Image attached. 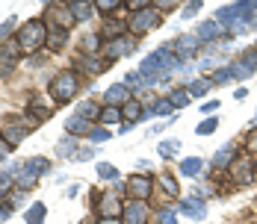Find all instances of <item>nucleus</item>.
<instances>
[{
  "label": "nucleus",
  "instance_id": "obj_57",
  "mask_svg": "<svg viewBox=\"0 0 257 224\" xmlns=\"http://www.w3.org/2000/svg\"><path fill=\"white\" fill-rule=\"evenodd\" d=\"M12 145H9V142H6V139H3V136H0V162H6V159H9V153H12Z\"/></svg>",
  "mask_w": 257,
  "mask_h": 224
},
{
  "label": "nucleus",
  "instance_id": "obj_12",
  "mask_svg": "<svg viewBox=\"0 0 257 224\" xmlns=\"http://www.w3.org/2000/svg\"><path fill=\"white\" fill-rule=\"evenodd\" d=\"M151 206L148 200H124V209H121V224H151Z\"/></svg>",
  "mask_w": 257,
  "mask_h": 224
},
{
  "label": "nucleus",
  "instance_id": "obj_62",
  "mask_svg": "<svg viewBox=\"0 0 257 224\" xmlns=\"http://www.w3.org/2000/svg\"><path fill=\"white\" fill-rule=\"evenodd\" d=\"M95 224H121V218H95Z\"/></svg>",
  "mask_w": 257,
  "mask_h": 224
},
{
  "label": "nucleus",
  "instance_id": "obj_24",
  "mask_svg": "<svg viewBox=\"0 0 257 224\" xmlns=\"http://www.w3.org/2000/svg\"><path fill=\"white\" fill-rule=\"evenodd\" d=\"M77 150H80V139L77 136H68V133H65V136L56 142V156H59V159H74Z\"/></svg>",
  "mask_w": 257,
  "mask_h": 224
},
{
  "label": "nucleus",
  "instance_id": "obj_32",
  "mask_svg": "<svg viewBox=\"0 0 257 224\" xmlns=\"http://www.w3.org/2000/svg\"><path fill=\"white\" fill-rule=\"evenodd\" d=\"M178 153H180V139H163V142L157 145V156H160L163 162L175 159Z\"/></svg>",
  "mask_w": 257,
  "mask_h": 224
},
{
  "label": "nucleus",
  "instance_id": "obj_19",
  "mask_svg": "<svg viewBox=\"0 0 257 224\" xmlns=\"http://www.w3.org/2000/svg\"><path fill=\"white\" fill-rule=\"evenodd\" d=\"M204 168H207V162L201 156H183L178 165V171L183 177H189V180H204Z\"/></svg>",
  "mask_w": 257,
  "mask_h": 224
},
{
  "label": "nucleus",
  "instance_id": "obj_8",
  "mask_svg": "<svg viewBox=\"0 0 257 224\" xmlns=\"http://www.w3.org/2000/svg\"><path fill=\"white\" fill-rule=\"evenodd\" d=\"M169 48L175 50V56H178L180 62H192L198 53H201V42H198V36L195 33H180V36H175L172 42H169Z\"/></svg>",
  "mask_w": 257,
  "mask_h": 224
},
{
  "label": "nucleus",
  "instance_id": "obj_51",
  "mask_svg": "<svg viewBox=\"0 0 257 224\" xmlns=\"http://www.w3.org/2000/svg\"><path fill=\"white\" fill-rule=\"evenodd\" d=\"M3 50H6V56H9V59H15V62H18V56H24V53H21V45H18L15 39H12V42H6Z\"/></svg>",
  "mask_w": 257,
  "mask_h": 224
},
{
  "label": "nucleus",
  "instance_id": "obj_64",
  "mask_svg": "<svg viewBox=\"0 0 257 224\" xmlns=\"http://www.w3.org/2000/svg\"><path fill=\"white\" fill-rule=\"evenodd\" d=\"M251 130H257V112L251 115Z\"/></svg>",
  "mask_w": 257,
  "mask_h": 224
},
{
  "label": "nucleus",
  "instance_id": "obj_30",
  "mask_svg": "<svg viewBox=\"0 0 257 224\" xmlns=\"http://www.w3.org/2000/svg\"><path fill=\"white\" fill-rule=\"evenodd\" d=\"M39 186V177L33 174V171H27L24 165L15 171V189H21V192H33Z\"/></svg>",
  "mask_w": 257,
  "mask_h": 224
},
{
  "label": "nucleus",
  "instance_id": "obj_59",
  "mask_svg": "<svg viewBox=\"0 0 257 224\" xmlns=\"http://www.w3.org/2000/svg\"><path fill=\"white\" fill-rule=\"evenodd\" d=\"M101 198H103V192H101V189H92V192H89V206H92V209H98Z\"/></svg>",
  "mask_w": 257,
  "mask_h": 224
},
{
  "label": "nucleus",
  "instance_id": "obj_44",
  "mask_svg": "<svg viewBox=\"0 0 257 224\" xmlns=\"http://www.w3.org/2000/svg\"><path fill=\"white\" fill-rule=\"evenodd\" d=\"M216 130H219V118H216V115H210V118H204L201 124L195 127V133H198V136H213Z\"/></svg>",
  "mask_w": 257,
  "mask_h": 224
},
{
  "label": "nucleus",
  "instance_id": "obj_37",
  "mask_svg": "<svg viewBox=\"0 0 257 224\" xmlns=\"http://www.w3.org/2000/svg\"><path fill=\"white\" fill-rule=\"evenodd\" d=\"M121 6H124V0H95V9L101 12L103 18H112Z\"/></svg>",
  "mask_w": 257,
  "mask_h": 224
},
{
  "label": "nucleus",
  "instance_id": "obj_11",
  "mask_svg": "<svg viewBox=\"0 0 257 224\" xmlns=\"http://www.w3.org/2000/svg\"><path fill=\"white\" fill-rule=\"evenodd\" d=\"M112 62L106 56H86V53H74V71L80 77H98L109 68Z\"/></svg>",
  "mask_w": 257,
  "mask_h": 224
},
{
  "label": "nucleus",
  "instance_id": "obj_3",
  "mask_svg": "<svg viewBox=\"0 0 257 224\" xmlns=\"http://www.w3.org/2000/svg\"><path fill=\"white\" fill-rule=\"evenodd\" d=\"M163 12L154 9V3L148 6V9H142V12H133L127 18V33L130 36H136V39H142V36H148V33H154L157 27L163 24Z\"/></svg>",
  "mask_w": 257,
  "mask_h": 224
},
{
  "label": "nucleus",
  "instance_id": "obj_34",
  "mask_svg": "<svg viewBox=\"0 0 257 224\" xmlns=\"http://www.w3.org/2000/svg\"><path fill=\"white\" fill-rule=\"evenodd\" d=\"M231 68H233V80H239V83H245V80H251V77L257 74L254 68H251L245 59H239V56L231 62Z\"/></svg>",
  "mask_w": 257,
  "mask_h": 224
},
{
  "label": "nucleus",
  "instance_id": "obj_56",
  "mask_svg": "<svg viewBox=\"0 0 257 224\" xmlns=\"http://www.w3.org/2000/svg\"><path fill=\"white\" fill-rule=\"evenodd\" d=\"M219 106H222V100H207V103H201V112H204V115H216Z\"/></svg>",
  "mask_w": 257,
  "mask_h": 224
},
{
  "label": "nucleus",
  "instance_id": "obj_6",
  "mask_svg": "<svg viewBox=\"0 0 257 224\" xmlns=\"http://www.w3.org/2000/svg\"><path fill=\"white\" fill-rule=\"evenodd\" d=\"M124 183H127V198H133V200H151L154 198L157 180L148 174V171H136V174H130Z\"/></svg>",
  "mask_w": 257,
  "mask_h": 224
},
{
  "label": "nucleus",
  "instance_id": "obj_49",
  "mask_svg": "<svg viewBox=\"0 0 257 224\" xmlns=\"http://www.w3.org/2000/svg\"><path fill=\"white\" fill-rule=\"evenodd\" d=\"M151 6V0H124V9H127L130 15L133 12H142V9H148Z\"/></svg>",
  "mask_w": 257,
  "mask_h": 224
},
{
  "label": "nucleus",
  "instance_id": "obj_52",
  "mask_svg": "<svg viewBox=\"0 0 257 224\" xmlns=\"http://www.w3.org/2000/svg\"><path fill=\"white\" fill-rule=\"evenodd\" d=\"M151 3H154V9H160L163 15H166V12H172L175 6H183V3H178V0H151Z\"/></svg>",
  "mask_w": 257,
  "mask_h": 224
},
{
  "label": "nucleus",
  "instance_id": "obj_35",
  "mask_svg": "<svg viewBox=\"0 0 257 224\" xmlns=\"http://www.w3.org/2000/svg\"><path fill=\"white\" fill-rule=\"evenodd\" d=\"M210 80H213V86H228V83H233V68H231V62L219 65V68L210 74Z\"/></svg>",
  "mask_w": 257,
  "mask_h": 224
},
{
  "label": "nucleus",
  "instance_id": "obj_31",
  "mask_svg": "<svg viewBox=\"0 0 257 224\" xmlns=\"http://www.w3.org/2000/svg\"><path fill=\"white\" fill-rule=\"evenodd\" d=\"M121 118H124L127 124H142V103H139V98L127 100V103L121 106Z\"/></svg>",
  "mask_w": 257,
  "mask_h": 224
},
{
  "label": "nucleus",
  "instance_id": "obj_13",
  "mask_svg": "<svg viewBox=\"0 0 257 224\" xmlns=\"http://www.w3.org/2000/svg\"><path fill=\"white\" fill-rule=\"evenodd\" d=\"M178 215H186L192 221H204L207 218V200L195 198V195H186L178 200Z\"/></svg>",
  "mask_w": 257,
  "mask_h": 224
},
{
  "label": "nucleus",
  "instance_id": "obj_25",
  "mask_svg": "<svg viewBox=\"0 0 257 224\" xmlns=\"http://www.w3.org/2000/svg\"><path fill=\"white\" fill-rule=\"evenodd\" d=\"M101 109H103V103H101V100L86 98V100H80V103H77L74 115H83V118H89V121H95V124H98V115H101Z\"/></svg>",
  "mask_w": 257,
  "mask_h": 224
},
{
  "label": "nucleus",
  "instance_id": "obj_61",
  "mask_svg": "<svg viewBox=\"0 0 257 224\" xmlns=\"http://www.w3.org/2000/svg\"><path fill=\"white\" fill-rule=\"evenodd\" d=\"M133 127H136V124H127V121H124V124L118 127V136H127V133L133 130Z\"/></svg>",
  "mask_w": 257,
  "mask_h": 224
},
{
  "label": "nucleus",
  "instance_id": "obj_43",
  "mask_svg": "<svg viewBox=\"0 0 257 224\" xmlns=\"http://www.w3.org/2000/svg\"><path fill=\"white\" fill-rule=\"evenodd\" d=\"M15 74V59H9L6 56V50L0 48V80H6V77Z\"/></svg>",
  "mask_w": 257,
  "mask_h": 224
},
{
  "label": "nucleus",
  "instance_id": "obj_48",
  "mask_svg": "<svg viewBox=\"0 0 257 224\" xmlns=\"http://www.w3.org/2000/svg\"><path fill=\"white\" fill-rule=\"evenodd\" d=\"M216 68H219V59H216V56H201V59H198V71H210V74H213Z\"/></svg>",
  "mask_w": 257,
  "mask_h": 224
},
{
  "label": "nucleus",
  "instance_id": "obj_50",
  "mask_svg": "<svg viewBox=\"0 0 257 224\" xmlns=\"http://www.w3.org/2000/svg\"><path fill=\"white\" fill-rule=\"evenodd\" d=\"M95 153H98V148H95V145H89V148H80L77 156H74V162H89V159H95Z\"/></svg>",
  "mask_w": 257,
  "mask_h": 224
},
{
  "label": "nucleus",
  "instance_id": "obj_28",
  "mask_svg": "<svg viewBox=\"0 0 257 224\" xmlns=\"http://www.w3.org/2000/svg\"><path fill=\"white\" fill-rule=\"evenodd\" d=\"M166 100H169V103H172V106H175V112H178V109H186V106H189V92H186V86H172V89H169V92H166Z\"/></svg>",
  "mask_w": 257,
  "mask_h": 224
},
{
  "label": "nucleus",
  "instance_id": "obj_54",
  "mask_svg": "<svg viewBox=\"0 0 257 224\" xmlns=\"http://www.w3.org/2000/svg\"><path fill=\"white\" fill-rule=\"evenodd\" d=\"M12 212H15V209H12V203H9L6 198H0V224L9 221V218H12Z\"/></svg>",
  "mask_w": 257,
  "mask_h": 224
},
{
  "label": "nucleus",
  "instance_id": "obj_46",
  "mask_svg": "<svg viewBox=\"0 0 257 224\" xmlns=\"http://www.w3.org/2000/svg\"><path fill=\"white\" fill-rule=\"evenodd\" d=\"M242 153H248L251 159L257 156V130H248V136H245V145H242Z\"/></svg>",
  "mask_w": 257,
  "mask_h": 224
},
{
  "label": "nucleus",
  "instance_id": "obj_26",
  "mask_svg": "<svg viewBox=\"0 0 257 224\" xmlns=\"http://www.w3.org/2000/svg\"><path fill=\"white\" fill-rule=\"evenodd\" d=\"M21 165H24L27 171H33L36 177H42V174H51V168H53V162L48 159V156H27V159L21 162Z\"/></svg>",
  "mask_w": 257,
  "mask_h": 224
},
{
  "label": "nucleus",
  "instance_id": "obj_23",
  "mask_svg": "<svg viewBox=\"0 0 257 224\" xmlns=\"http://www.w3.org/2000/svg\"><path fill=\"white\" fill-rule=\"evenodd\" d=\"M127 33V21H121V18H106L101 27V39L103 42H112V39H118V36H124Z\"/></svg>",
  "mask_w": 257,
  "mask_h": 224
},
{
  "label": "nucleus",
  "instance_id": "obj_20",
  "mask_svg": "<svg viewBox=\"0 0 257 224\" xmlns=\"http://www.w3.org/2000/svg\"><path fill=\"white\" fill-rule=\"evenodd\" d=\"M157 186L163 189V195L169 200H180V180L175 177V171H160L157 174Z\"/></svg>",
  "mask_w": 257,
  "mask_h": 224
},
{
  "label": "nucleus",
  "instance_id": "obj_5",
  "mask_svg": "<svg viewBox=\"0 0 257 224\" xmlns=\"http://www.w3.org/2000/svg\"><path fill=\"white\" fill-rule=\"evenodd\" d=\"M242 153V148L236 145V142H225L222 148L213 153V159H210V171H204V177H213V174H225L228 168H231L233 162H236V156Z\"/></svg>",
  "mask_w": 257,
  "mask_h": 224
},
{
  "label": "nucleus",
  "instance_id": "obj_27",
  "mask_svg": "<svg viewBox=\"0 0 257 224\" xmlns=\"http://www.w3.org/2000/svg\"><path fill=\"white\" fill-rule=\"evenodd\" d=\"M45 218H48V206H45V200H33V203L24 209V221L27 224H45Z\"/></svg>",
  "mask_w": 257,
  "mask_h": 224
},
{
  "label": "nucleus",
  "instance_id": "obj_58",
  "mask_svg": "<svg viewBox=\"0 0 257 224\" xmlns=\"http://www.w3.org/2000/svg\"><path fill=\"white\" fill-rule=\"evenodd\" d=\"M45 62H48V53H39V56H30V62H27V65H30V68H42Z\"/></svg>",
  "mask_w": 257,
  "mask_h": 224
},
{
  "label": "nucleus",
  "instance_id": "obj_1",
  "mask_svg": "<svg viewBox=\"0 0 257 224\" xmlns=\"http://www.w3.org/2000/svg\"><path fill=\"white\" fill-rule=\"evenodd\" d=\"M80 89H83V77H80L74 68H65V71H56V74L51 77V83H48V98H51L56 106H62V103H68V100L77 98Z\"/></svg>",
  "mask_w": 257,
  "mask_h": 224
},
{
  "label": "nucleus",
  "instance_id": "obj_60",
  "mask_svg": "<svg viewBox=\"0 0 257 224\" xmlns=\"http://www.w3.org/2000/svg\"><path fill=\"white\" fill-rule=\"evenodd\" d=\"M245 98H248V89H245V86H239V89L233 92V100H245Z\"/></svg>",
  "mask_w": 257,
  "mask_h": 224
},
{
  "label": "nucleus",
  "instance_id": "obj_16",
  "mask_svg": "<svg viewBox=\"0 0 257 224\" xmlns=\"http://www.w3.org/2000/svg\"><path fill=\"white\" fill-rule=\"evenodd\" d=\"M225 33H228V30H222V27L216 24L213 18L201 21V24H198V30H195L198 42H201V45H207V48H210V45H219V42L225 39Z\"/></svg>",
  "mask_w": 257,
  "mask_h": 224
},
{
  "label": "nucleus",
  "instance_id": "obj_36",
  "mask_svg": "<svg viewBox=\"0 0 257 224\" xmlns=\"http://www.w3.org/2000/svg\"><path fill=\"white\" fill-rule=\"evenodd\" d=\"M15 27H18V18H15V15H9V18L0 24V48H3L6 42H12V39H15V33H18Z\"/></svg>",
  "mask_w": 257,
  "mask_h": 224
},
{
  "label": "nucleus",
  "instance_id": "obj_7",
  "mask_svg": "<svg viewBox=\"0 0 257 224\" xmlns=\"http://www.w3.org/2000/svg\"><path fill=\"white\" fill-rule=\"evenodd\" d=\"M139 42L142 39H136V36H118V39H112V42H106L103 45V56L109 59V62H115V59H124V56H133V53H139Z\"/></svg>",
  "mask_w": 257,
  "mask_h": 224
},
{
  "label": "nucleus",
  "instance_id": "obj_18",
  "mask_svg": "<svg viewBox=\"0 0 257 224\" xmlns=\"http://www.w3.org/2000/svg\"><path fill=\"white\" fill-rule=\"evenodd\" d=\"M71 42V30H59V27H48V42H45V50L48 53H62Z\"/></svg>",
  "mask_w": 257,
  "mask_h": 224
},
{
  "label": "nucleus",
  "instance_id": "obj_47",
  "mask_svg": "<svg viewBox=\"0 0 257 224\" xmlns=\"http://www.w3.org/2000/svg\"><path fill=\"white\" fill-rule=\"evenodd\" d=\"M6 200L12 203V209H18V206H24V203H27V192H21V189H12Z\"/></svg>",
  "mask_w": 257,
  "mask_h": 224
},
{
  "label": "nucleus",
  "instance_id": "obj_10",
  "mask_svg": "<svg viewBox=\"0 0 257 224\" xmlns=\"http://www.w3.org/2000/svg\"><path fill=\"white\" fill-rule=\"evenodd\" d=\"M42 21L48 27H59V30H74V18L68 3H45V15Z\"/></svg>",
  "mask_w": 257,
  "mask_h": 224
},
{
  "label": "nucleus",
  "instance_id": "obj_17",
  "mask_svg": "<svg viewBox=\"0 0 257 224\" xmlns=\"http://www.w3.org/2000/svg\"><path fill=\"white\" fill-rule=\"evenodd\" d=\"M68 9H71L74 24H86V21H92V18L98 15L95 0H68Z\"/></svg>",
  "mask_w": 257,
  "mask_h": 224
},
{
  "label": "nucleus",
  "instance_id": "obj_41",
  "mask_svg": "<svg viewBox=\"0 0 257 224\" xmlns=\"http://www.w3.org/2000/svg\"><path fill=\"white\" fill-rule=\"evenodd\" d=\"M154 215L157 224H178V206H160Z\"/></svg>",
  "mask_w": 257,
  "mask_h": 224
},
{
  "label": "nucleus",
  "instance_id": "obj_9",
  "mask_svg": "<svg viewBox=\"0 0 257 224\" xmlns=\"http://www.w3.org/2000/svg\"><path fill=\"white\" fill-rule=\"evenodd\" d=\"M228 177H231L233 186H248V183H254V177H257V162L248 153H239L236 162L228 168Z\"/></svg>",
  "mask_w": 257,
  "mask_h": 224
},
{
  "label": "nucleus",
  "instance_id": "obj_29",
  "mask_svg": "<svg viewBox=\"0 0 257 224\" xmlns=\"http://www.w3.org/2000/svg\"><path fill=\"white\" fill-rule=\"evenodd\" d=\"M186 86V92H189V98H204L207 92L213 89V80L210 77H192L189 83H183Z\"/></svg>",
  "mask_w": 257,
  "mask_h": 224
},
{
  "label": "nucleus",
  "instance_id": "obj_14",
  "mask_svg": "<svg viewBox=\"0 0 257 224\" xmlns=\"http://www.w3.org/2000/svg\"><path fill=\"white\" fill-rule=\"evenodd\" d=\"M121 209H124V198H121V195L103 192V198H101V203H98V209H95V215H98V218H121Z\"/></svg>",
  "mask_w": 257,
  "mask_h": 224
},
{
  "label": "nucleus",
  "instance_id": "obj_53",
  "mask_svg": "<svg viewBox=\"0 0 257 224\" xmlns=\"http://www.w3.org/2000/svg\"><path fill=\"white\" fill-rule=\"evenodd\" d=\"M239 59H245V62L257 71V45H254V48H245L242 53H239Z\"/></svg>",
  "mask_w": 257,
  "mask_h": 224
},
{
  "label": "nucleus",
  "instance_id": "obj_40",
  "mask_svg": "<svg viewBox=\"0 0 257 224\" xmlns=\"http://www.w3.org/2000/svg\"><path fill=\"white\" fill-rule=\"evenodd\" d=\"M12 189H15V171L6 168V171H0V198H9Z\"/></svg>",
  "mask_w": 257,
  "mask_h": 224
},
{
  "label": "nucleus",
  "instance_id": "obj_2",
  "mask_svg": "<svg viewBox=\"0 0 257 224\" xmlns=\"http://www.w3.org/2000/svg\"><path fill=\"white\" fill-rule=\"evenodd\" d=\"M15 42L21 45V53L24 56L39 53V50L45 48V42H48V24L42 18H30V21H24V24L18 27Z\"/></svg>",
  "mask_w": 257,
  "mask_h": 224
},
{
  "label": "nucleus",
  "instance_id": "obj_21",
  "mask_svg": "<svg viewBox=\"0 0 257 224\" xmlns=\"http://www.w3.org/2000/svg\"><path fill=\"white\" fill-rule=\"evenodd\" d=\"M27 133H30V130H27V124H21V121H6V124L0 127V136H3L12 148H18V145L24 142Z\"/></svg>",
  "mask_w": 257,
  "mask_h": 224
},
{
  "label": "nucleus",
  "instance_id": "obj_38",
  "mask_svg": "<svg viewBox=\"0 0 257 224\" xmlns=\"http://www.w3.org/2000/svg\"><path fill=\"white\" fill-rule=\"evenodd\" d=\"M95 171H98V177L106 180V183H118V177H121V171H118L112 162H98V168H95Z\"/></svg>",
  "mask_w": 257,
  "mask_h": 224
},
{
  "label": "nucleus",
  "instance_id": "obj_15",
  "mask_svg": "<svg viewBox=\"0 0 257 224\" xmlns=\"http://www.w3.org/2000/svg\"><path fill=\"white\" fill-rule=\"evenodd\" d=\"M133 98H136V95L130 92L127 86H124V80H121V83H112V86L103 92L101 103H103V106H118V109H121V106H124L127 100H133Z\"/></svg>",
  "mask_w": 257,
  "mask_h": 224
},
{
  "label": "nucleus",
  "instance_id": "obj_22",
  "mask_svg": "<svg viewBox=\"0 0 257 224\" xmlns=\"http://www.w3.org/2000/svg\"><path fill=\"white\" fill-rule=\"evenodd\" d=\"M92 127H95V121H89V118H83V115H68L65 133H68V136H77V139H86V136L92 133Z\"/></svg>",
  "mask_w": 257,
  "mask_h": 224
},
{
  "label": "nucleus",
  "instance_id": "obj_39",
  "mask_svg": "<svg viewBox=\"0 0 257 224\" xmlns=\"http://www.w3.org/2000/svg\"><path fill=\"white\" fill-rule=\"evenodd\" d=\"M86 139H89V145H103V142H109V139H112V130L95 124V127H92V133H89Z\"/></svg>",
  "mask_w": 257,
  "mask_h": 224
},
{
  "label": "nucleus",
  "instance_id": "obj_63",
  "mask_svg": "<svg viewBox=\"0 0 257 224\" xmlns=\"http://www.w3.org/2000/svg\"><path fill=\"white\" fill-rule=\"evenodd\" d=\"M136 168H142V171H148V168H151V162H148V159H139V162H136Z\"/></svg>",
  "mask_w": 257,
  "mask_h": 224
},
{
  "label": "nucleus",
  "instance_id": "obj_33",
  "mask_svg": "<svg viewBox=\"0 0 257 224\" xmlns=\"http://www.w3.org/2000/svg\"><path fill=\"white\" fill-rule=\"evenodd\" d=\"M98 124L106 127V130H109L112 124H124V118H121V109H118V106H103L101 115H98Z\"/></svg>",
  "mask_w": 257,
  "mask_h": 224
},
{
  "label": "nucleus",
  "instance_id": "obj_45",
  "mask_svg": "<svg viewBox=\"0 0 257 224\" xmlns=\"http://www.w3.org/2000/svg\"><path fill=\"white\" fill-rule=\"evenodd\" d=\"M154 112H157V118H163V121H169L172 115H178V112H175V106H172V103H169L166 98H160V103H157Z\"/></svg>",
  "mask_w": 257,
  "mask_h": 224
},
{
  "label": "nucleus",
  "instance_id": "obj_55",
  "mask_svg": "<svg viewBox=\"0 0 257 224\" xmlns=\"http://www.w3.org/2000/svg\"><path fill=\"white\" fill-rule=\"evenodd\" d=\"M195 68H198L195 62H183V65H180V68H178V74L183 77L186 83H189V80H192V74H195Z\"/></svg>",
  "mask_w": 257,
  "mask_h": 224
},
{
  "label": "nucleus",
  "instance_id": "obj_4",
  "mask_svg": "<svg viewBox=\"0 0 257 224\" xmlns=\"http://www.w3.org/2000/svg\"><path fill=\"white\" fill-rule=\"evenodd\" d=\"M53 103L51 98H45V95H33L30 103H27V115H24V124L27 130H36L39 124H45V121H51L53 118Z\"/></svg>",
  "mask_w": 257,
  "mask_h": 224
},
{
  "label": "nucleus",
  "instance_id": "obj_42",
  "mask_svg": "<svg viewBox=\"0 0 257 224\" xmlns=\"http://www.w3.org/2000/svg\"><path fill=\"white\" fill-rule=\"evenodd\" d=\"M201 9H204V0H189V3H183V6H180V18H183V21H189V18H195Z\"/></svg>",
  "mask_w": 257,
  "mask_h": 224
}]
</instances>
